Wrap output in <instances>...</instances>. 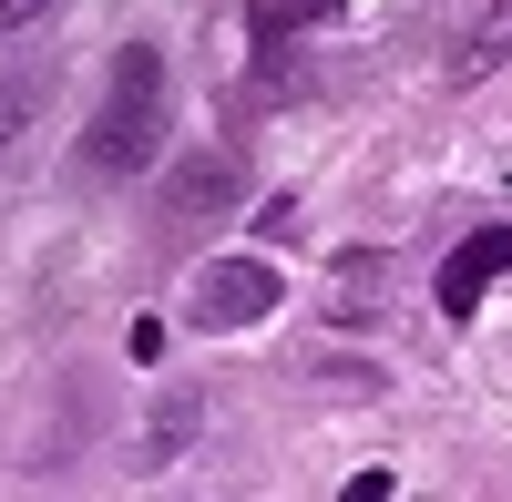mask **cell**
<instances>
[{"label":"cell","instance_id":"cell-1","mask_svg":"<svg viewBox=\"0 0 512 502\" xmlns=\"http://www.w3.org/2000/svg\"><path fill=\"white\" fill-rule=\"evenodd\" d=\"M154 154H164V52L154 41H123L113 82H103V113L82 134V164L93 175H144Z\"/></svg>","mask_w":512,"mask_h":502},{"label":"cell","instance_id":"cell-8","mask_svg":"<svg viewBox=\"0 0 512 502\" xmlns=\"http://www.w3.org/2000/svg\"><path fill=\"white\" fill-rule=\"evenodd\" d=\"M185 431H195V400H164V410H154V441H144V462H164V451H175Z\"/></svg>","mask_w":512,"mask_h":502},{"label":"cell","instance_id":"cell-7","mask_svg":"<svg viewBox=\"0 0 512 502\" xmlns=\"http://www.w3.org/2000/svg\"><path fill=\"white\" fill-rule=\"evenodd\" d=\"M31 103H41V72H0V134L31 123Z\"/></svg>","mask_w":512,"mask_h":502},{"label":"cell","instance_id":"cell-3","mask_svg":"<svg viewBox=\"0 0 512 502\" xmlns=\"http://www.w3.org/2000/svg\"><path fill=\"white\" fill-rule=\"evenodd\" d=\"M236 154H216V144H205V154H185L175 164V175H164V216H175V226H216L226 216V205H236Z\"/></svg>","mask_w":512,"mask_h":502},{"label":"cell","instance_id":"cell-9","mask_svg":"<svg viewBox=\"0 0 512 502\" xmlns=\"http://www.w3.org/2000/svg\"><path fill=\"white\" fill-rule=\"evenodd\" d=\"M41 11H52V0H0V31H31Z\"/></svg>","mask_w":512,"mask_h":502},{"label":"cell","instance_id":"cell-6","mask_svg":"<svg viewBox=\"0 0 512 502\" xmlns=\"http://www.w3.org/2000/svg\"><path fill=\"white\" fill-rule=\"evenodd\" d=\"M338 0H256V41H277L287 21H328Z\"/></svg>","mask_w":512,"mask_h":502},{"label":"cell","instance_id":"cell-5","mask_svg":"<svg viewBox=\"0 0 512 502\" xmlns=\"http://www.w3.org/2000/svg\"><path fill=\"white\" fill-rule=\"evenodd\" d=\"M502 52H512V0H502V11H492V21L472 31V41H461V62H451V72H461V82H482V72H492Z\"/></svg>","mask_w":512,"mask_h":502},{"label":"cell","instance_id":"cell-2","mask_svg":"<svg viewBox=\"0 0 512 502\" xmlns=\"http://www.w3.org/2000/svg\"><path fill=\"white\" fill-rule=\"evenodd\" d=\"M277 298H287V287H277V267H267V257H216V267L195 277L185 318H195V328H256Z\"/></svg>","mask_w":512,"mask_h":502},{"label":"cell","instance_id":"cell-4","mask_svg":"<svg viewBox=\"0 0 512 502\" xmlns=\"http://www.w3.org/2000/svg\"><path fill=\"white\" fill-rule=\"evenodd\" d=\"M512 267V226H482V236H461L451 257H441V318H472L482 308V287Z\"/></svg>","mask_w":512,"mask_h":502}]
</instances>
